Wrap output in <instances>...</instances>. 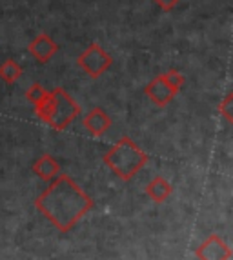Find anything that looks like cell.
I'll return each instance as SVG.
<instances>
[{
  "mask_svg": "<svg viewBox=\"0 0 233 260\" xmlns=\"http://www.w3.org/2000/svg\"><path fill=\"white\" fill-rule=\"evenodd\" d=\"M171 193H173L171 184H169L164 177H160V175L153 178V180L146 186V195L150 197L155 204H162V202H166Z\"/></svg>",
  "mask_w": 233,
  "mask_h": 260,
  "instance_id": "obj_10",
  "label": "cell"
},
{
  "mask_svg": "<svg viewBox=\"0 0 233 260\" xmlns=\"http://www.w3.org/2000/svg\"><path fill=\"white\" fill-rule=\"evenodd\" d=\"M27 51L35 56V60L40 64H46L55 56V53L59 51V44L46 33H40L33 39V42L27 46Z\"/></svg>",
  "mask_w": 233,
  "mask_h": 260,
  "instance_id": "obj_8",
  "label": "cell"
},
{
  "mask_svg": "<svg viewBox=\"0 0 233 260\" xmlns=\"http://www.w3.org/2000/svg\"><path fill=\"white\" fill-rule=\"evenodd\" d=\"M95 206L93 199L69 175L53 178L49 187L35 200V208L61 233H68Z\"/></svg>",
  "mask_w": 233,
  "mask_h": 260,
  "instance_id": "obj_1",
  "label": "cell"
},
{
  "mask_svg": "<svg viewBox=\"0 0 233 260\" xmlns=\"http://www.w3.org/2000/svg\"><path fill=\"white\" fill-rule=\"evenodd\" d=\"M46 93H48V89L42 86V84H39V82H35V84H31L30 87H27V91H26V99L30 100L31 104H37V102H40V100L46 96Z\"/></svg>",
  "mask_w": 233,
  "mask_h": 260,
  "instance_id": "obj_12",
  "label": "cell"
},
{
  "mask_svg": "<svg viewBox=\"0 0 233 260\" xmlns=\"http://www.w3.org/2000/svg\"><path fill=\"white\" fill-rule=\"evenodd\" d=\"M82 126L91 137H102L111 127V117L102 108H93L82 117Z\"/></svg>",
  "mask_w": 233,
  "mask_h": 260,
  "instance_id": "obj_7",
  "label": "cell"
},
{
  "mask_svg": "<svg viewBox=\"0 0 233 260\" xmlns=\"http://www.w3.org/2000/svg\"><path fill=\"white\" fill-rule=\"evenodd\" d=\"M35 111L40 120L56 131H64L75 118L80 117L78 102L62 87H55L46 93V96L35 104Z\"/></svg>",
  "mask_w": 233,
  "mask_h": 260,
  "instance_id": "obj_2",
  "label": "cell"
},
{
  "mask_svg": "<svg viewBox=\"0 0 233 260\" xmlns=\"http://www.w3.org/2000/svg\"><path fill=\"white\" fill-rule=\"evenodd\" d=\"M231 106H233V93H228L226 95V99L222 100L219 104V113L222 115V117L226 118V120L231 124L233 122V111H231Z\"/></svg>",
  "mask_w": 233,
  "mask_h": 260,
  "instance_id": "obj_14",
  "label": "cell"
},
{
  "mask_svg": "<svg viewBox=\"0 0 233 260\" xmlns=\"http://www.w3.org/2000/svg\"><path fill=\"white\" fill-rule=\"evenodd\" d=\"M102 160L111 169L113 175L128 182L148 164V155L140 149V146H137L135 140H131L130 137H122L115 146L109 148Z\"/></svg>",
  "mask_w": 233,
  "mask_h": 260,
  "instance_id": "obj_3",
  "label": "cell"
},
{
  "mask_svg": "<svg viewBox=\"0 0 233 260\" xmlns=\"http://www.w3.org/2000/svg\"><path fill=\"white\" fill-rule=\"evenodd\" d=\"M24 75V70L20 68L18 62H15L13 58H8L0 64V78L4 80L6 84H15L18 82Z\"/></svg>",
  "mask_w": 233,
  "mask_h": 260,
  "instance_id": "obj_11",
  "label": "cell"
},
{
  "mask_svg": "<svg viewBox=\"0 0 233 260\" xmlns=\"http://www.w3.org/2000/svg\"><path fill=\"white\" fill-rule=\"evenodd\" d=\"M195 256L199 260H229L233 256V251L219 235L212 233L195 249Z\"/></svg>",
  "mask_w": 233,
  "mask_h": 260,
  "instance_id": "obj_5",
  "label": "cell"
},
{
  "mask_svg": "<svg viewBox=\"0 0 233 260\" xmlns=\"http://www.w3.org/2000/svg\"><path fill=\"white\" fill-rule=\"evenodd\" d=\"M162 77H164L166 82H168L171 87H175L177 91H181L182 86H184V82H186L184 75H182L181 71H177V70H169V71H166V73H162Z\"/></svg>",
  "mask_w": 233,
  "mask_h": 260,
  "instance_id": "obj_13",
  "label": "cell"
},
{
  "mask_svg": "<svg viewBox=\"0 0 233 260\" xmlns=\"http://www.w3.org/2000/svg\"><path fill=\"white\" fill-rule=\"evenodd\" d=\"M179 2H181V0H155V4L159 6L162 11H171Z\"/></svg>",
  "mask_w": 233,
  "mask_h": 260,
  "instance_id": "obj_15",
  "label": "cell"
},
{
  "mask_svg": "<svg viewBox=\"0 0 233 260\" xmlns=\"http://www.w3.org/2000/svg\"><path fill=\"white\" fill-rule=\"evenodd\" d=\"M144 93H146V96L155 106H159V108H166V106H168L169 102L177 96L179 91L166 82L162 75H157V77L153 78L146 87H144Z\"/></svg>",
  "mask_w": 233,
  "mask_h": 260,
  "instance_id": "obj_6",
  "label": "cell"
},
{
  "mask_svg": "<svg viewBox=\"0 0 233 260\" xmlns=\"http://www.w3.org/2000/svg\"><path fill=\"white\" fill-rule=\"evenodd\" d=\"M78 68L91 78H99L102 77L106 71L111 68L113 58L106 49L100 46V44H91L90 48L84 49L77 58Z\"/></svg>",
  "mask_w": 233,
  "mask_h": 260,
  "instance_id": "obj_4",
  "label": "cell"
},
{
  "mask_svg": "<svg viewBox=\"0 0 233 260\" xmlns=\"http://www.w3.org/2000/svg\"><path fill=\"white\" fill-rule=\"evenodd\" d=\"M33 173L44 182H51L61 175V164L51 155H42L33 162Z\"/></svg>",
  "mask_w": 233,
  "mask_h": 260,
  "instance_id": "obj_9",
  "label": "cell"
}]
</instances>
